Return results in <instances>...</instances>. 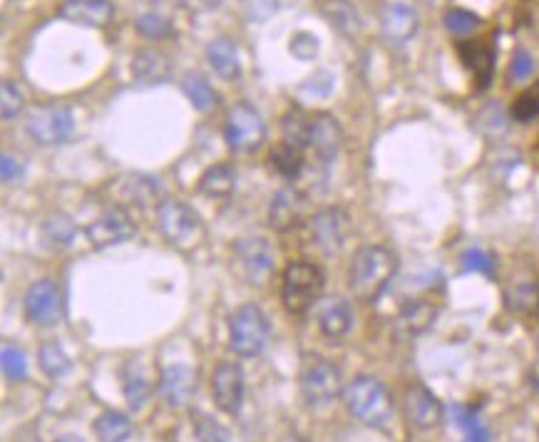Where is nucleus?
Wrapping results in <instances>:
<instances>
[{
	"mask_svg": "<svg viewBox=\"0 0 539 442\" xmlns=\"http://www.w3.org/2000/svg\"><path fill=\"white\" fill-rule=\"evenodd\" d=\"M395 274H398V256L388 246H363L356 251L348 269V289L358 301L373 303L383 296Z\"/></svg>",
	"mask_w": 539,
	"mask_h": 442,
	"instance_id": "obj_1",
	"label": "nucleus"
},
{
	"mask_svg": "<svg viewBox=\"0 0 539 442\" xmlns=\"http://www.w3.org/2000/svg\"><path fill=\"white\" fill-rule=\"evenodd\" d=\"M343 400H346L348 413L371 428H383L393 415V398H390L388 388L373 375L353 378L343 390Z\"/></svg>",
	"mask_w": 539,
	"mask_h": 442,
	"instance_id": "obj_2",
	"label": "nucleus"
},
{
	"mask_svg": "<svg viewBox=\"0 0 539 442\" xmlns=\"http://www.w3.org/2000/svg\"><path fill=\"white\" fill-rule=\"evenodd\" d=\"M323 271L316 264L308 261H294L286 266L284 281H281V301H284L286 311L294 316H304L318 303L323 294Z\"/></svg>",
	"mask_w": 539,
	"mask_h": 442,
	"instance_id": "obj_3",
	"label": "nucleus"
},
{
	"mask_svg": "<svg viewBox=\"0 0 539 442\" xmlns=\"http://www.w3.org/2000/svg\"><path fill=\"white\" fill-rule=\"evenodd\" d=\"M269 321H266L264 311L254 303L236 308L229 318V346L236 356L241 358H256L264 353L266 343H269Z\"/></svg>",
	"mask_w": 539,
	"mask_h": 442,
	"instance_id": "obj_4",
	"label": "nucleus"
},
{
	"mask_svg": "<svg viewBox=\"0 0 539 442\" xmlns=\"http://www.w3.org/2000/svg\"><path fill=\"white\" fill-rule=\"evenodd\" d=\"M157 226L164 234V239L182 251L197 246V241L202 239L204 231L199 214L184 202H179V199H164V202H159Z\"/></svg>",
	"mask_w": 539,
	"mask_h": 442,
	"instance_id": "obj_5",
	"label": "nucleus"
},
{
	"mask_svg": "<svg viewBox=\"0 0 539 442\" xmlns=\"http://www.w3.org/2000/svg\"><path fill=\"white\" fill-rule=\"evenodd\" d=\"M343 375L338 366H333L326 358H308L301 373V395L311 408H323V405H331L333 400H338V395H343Z\"/></svg>",
	"mask_w": 539,
	"mask_h": 442,
	"instance_id": "obj_6",
	"label": "nucleus"
},
{
	"mask_svg": "<svg viewBox=\"0 0 539 442\" xmlns=\"http://www.w3.org/2000/svg\"><path fill=\"white\" fill-rule=\"evenodd\" d=\"M224 140L234 152H256L266 140L264 117L249 102H236L227 115Z\"/></svg>",
	"mask_w": 539,
	"mask_h": 442,
	"instance_id": "obj_7",
	"label": "nucleus"
},
{
	"mask_svg": "<svg viewBox=\"0 0 539 442\" xmlns=\"http://www.w3.org/2000/svg\"><path fill=\"white\" fill-rule=\"evenodd\" d=\"M73 130V110H68V107L63 105L35 107L33 115L28 117V125H25V132L43 147L63 145V142L73 135Z\"/></svg>",
	"mask_w": 539,
	"mask_h": 442,
	"instance_id": "obj_8",
	"label": "nucleus"
},
{
	"mask_svg": "<svg viewBox=\"0 0 539 442\" xmlns=\"http://www.w3.org/2000/svg\"><path fill=\"white\" fill-rule=\"evenodd\" d=\"M105 197L117 209L130 207H150L159 199V182L147 174H120L105 187Z\"/></svg>",
	"mask_w": 539,
	"mask_h": 442,
	"instance_id": "obj_9",
	"label": "nucleus"
},
{
	"mask_svg": "<svg viewBox=\"0 0 539 442\" xmlns=\"http://www.w3.org/2000/svg\"><path fill=\"white\" fill-rule=\"evenodd\" d=\"M85 234L92 249H107V246H117L122 241L132 239L137 234V224L127 209L112 207L92 221L85 229Z\"/></svg>",
	"mask_w": 539,
	"mask_h": 442,
	"instance_id": "obj_10",
	"label": "nucleus"
},
{
	"mask_svg": "<svg viewBox=\"0 0 539 442\" xmlns=\"http://www.w3.org/2000/svg\"><path fill=\"white\" fill-rule=\"evenodd\" d=\"M234 261L241 276L249 281H264L274 271V251L261 236H246L234 244Z\"/></svg>",
	"mask_w": 539,
	"mask_h": 442,
	"instance_id": "obj_11",
	"label": "nucleus"
},
{
	"mask_svg": "<svg viewBox=\"0 0 539 442\" xmlns=\"http://www.w3.org/2000/svg\"><path fill=\"white\" fill-rule=\"evenodd\" d=\"M63 313V301H60V289L55 281L43 279L33 284L25 294V316L35 326H55Z\"/></svg>",
	"mask_w": 539,
	"mask_h": 442,
	"instance_id": "obj_12",
	"label": "nucleus"
},
{
	"mask_svg": "<svg viewBox=\"0 0 539 442\" xmlns=\"http://www.w3.org/2000/svg\"><path fill=\"white\" fill-rule=\"evenodd\" d=\"M212 393L222 413L239 415L244 405V370L231 361L219 363L212 375Z\"/></svg>",
	"mask_w": 539,
	"mask_h": 442,
	"instance_id": "obj_13",
	"label": "nucleus"
},
{
	"mask_svg": "<svg viewBox=\"0 0 539 442\" xmlns=\"http://www.w3.org/2000/svg\"><path fill=\"white\" fill-rule=\"evenodd\" d=\"M405 418L413 428L418 430H433L438 428L440 420H443V403L435 398V393H430V388H425L423 383H413L405 390Z\"/></svg>",
	"mask_w": 539,
	"mask_h": 442,
	"instance_id": "obj_14",
	"label": "nucleus"
},
{
	"mask_svg": "<svg viewBox=\"0 0 539 442\" xmlns=\"http://www.w3.org/2000/svg\"><path fill=\"white\" fill-rule=\"evenodd\" d=\"M348 217L341 209H321L311 219V239L326 256L338 254L346 244Z\"/></svg>",
	"mask_w": 539,
	"mask_h": 442,
	"instance_id": "obj_15",
	"label": "nucleus"
},
{
	"mask_svg": "<svg viewBox=\"0 0 539 442\" xmlns=\"http://www.w3.org/2000/svg\"><path fill=\"white\" fill-rule=\"evenodd\" d=\"M343 147V130L336 117L328 112H318L311 117V132H308V149L318 162L328 164L338 157Z\"/></svg>",
	"mask_w": 539,
	"mask_h": 442,
	"instance_id": "obj_16",
	"label": "nucleus"
},
{
	"mask_svg": "<svg viewBox=\"0 0 539 442\" xmlns=\"http://www.w3.org/2000/svg\"><path fill=\"white\" fill-rule=\"evenodd\" d=\"M458 55L467 70L477 92H485L495 77V48L487 40H462L458 43Z\"/></svg>",
	"mask_w": 539,
	"mask_h": 442,
	"instance_id": "obj_17",
	"label": "nucleus"
},
{
	"mask_svg": "<svg viewBox=\"0 0 539 442\" xmlns=\"http://www.w3.org/2000/svg\"><path fill=\"white\" fill-rule=\"evenodd\" d=\"M420 28L418 10L403 0H393L381 13V33L390 45H405Z\"/></svg>",
	"mask_w": 539,
	"mask_h": 442,
	"instance_id": "obj_18",
	"label": "nucleus"
},
{
	"mask_svg": "<svg viewBox=\"0 0 539 442\" xmlns=\"http://www.w3.org/2000/svg\"><path fill=\"white\" fill-rule=\"evenodd\" d=\"M199 380L189 366H169L159 375V393L169 408H182L197 395Z\"/></svg>",
	"mask_w": 539,
	"mask_h": 442,
	"instance_id": "obj_19",
	"label": "nucleus"
},
{
	"mask_svg": "<svg viewBox=\"0 0 539 442\" xmlns=\"http://www.w3.org/2000/svg\"><path fill=\"white\" fill-rule=\"evenodd\" d=\"M306 212H308V202L304 194L286 187V189H281L274 199H271L269 224L274 226L276 231L284 234V231L296 229V226L306 219Z\"/></svg>",
	"mask_w": 539,
	"mask_h": 442,
	"instance_id": "obj_20",
	"label": "nucleus"
},
{
	"mask_svg": "<svg viewBox=\"0 0 539 442\" xmlns=\"http://www.w3.org/2000/svg\"><path fill=\"white\" fill-rule=\"evenodd\" d=\"M60 15L87 28H105L115 15V5L110 0H65Z\"/></svg>",
	"mask_w": 539,
	"mask_h": 442,
	"instance_id": "obj_21",
	"label": "nucleus"
},
{
	"mask_svg": "<svg viewBox=\"0 0 539 442\" xmlns=\"http://www.w3.org/2000/svg\"><path fill=\"white\" fill-rule=\"evenodd\" d=\"M435 316H438V306L435 303H430L428 298H413V301H408L400 308L398 318H395V328L403 336H420V333H425L433 326Z\"/></svg>",
	"mask_w": 539,
	"mask_h": 442,
	"instance_id": "obj_22",
	"label": "nucleus"
},
{
	"mask_svg": "<svg viewBox=\"0 0 539 442\" xmlns=\"http://www.w3.org/2000/svg\"><path fill=\"white\" fill-rule=\"evenodd\" d=\"M318 326H321V333L331 341H341L353 326V311L348 306V301L343 298L333 296L326 298L321 303V311H318Z\"/></svg>",
	"mask_w": 539,
	"mask_h": 442,
	"instance_id": "obj_23",
	"label": "nucleus"
},
{
	"mask_svg": "<svg viewBox=\"0 0 539 442\" xmlns=\"http://www.w3.org/2000/svg\"><path fill=\"white\" fill-rule=\"evenodd\" d=\"M132 75L142 85H162L172 75V63H169V58L162 50H140L132 58Z\"/></svg>",
	"mask_w": 539,
	"mask_h": 442,
	"instance_id": "obj_24",
	"label": "nucleus"
},
{
	"mask_svg": "<svg viewBox=\"0 0 539 442\" xmlns=\"http://www.w3.org/2000/svg\"><path fill=\"white\" fill-rule=\"evenodd\" d=\"M207 60H209V65H212L214 73H217L219 77H224V80H236V77L241 75L239 50H236L234 40L231 38L219 35V38L209 40Z\"/></svg>",
	"mask_w": 539,
	"mask_h": 442,
	"instance_id": "obj_25",
	"label": "nucleus"
},
{
	"mask_svg": "<svg viewBox=\"0 0 539 442\" xmlns=\"http://www.w3.org/2000/svg\"><path fill=\"white\" fill-rule=\"evenodd\" d=\"M236 187V172L229 162H219L209 167L199 179V194L214 199H227Z\"/></svg>",
	"mask_w": 539,
	"mask_h": 442,
	"instance_id": "obj_26",
	"label": "nucleus"
},
{
	"mask_svg": "<svg viewBox=\"0 0 539 442\" xmlns=\"http://www.w3.org/2000/svg\"><path fill=\"white\" fill-rule=\"evenodd\" d=\"M100 442H125L132 435V420L120 410H105L92 425Z\"/></svg>",
	"mask_w": 539,
	"mask_h": 442,
	"instance_id": "obj_27",
	"label": "nucleus"
},
{
	"mask_svg": "<svg viewBox=\"0 0 539 442\" xmlns=\"http://www.w3.org/2000/svg\"><path fill=\"white\" fill-rule=\"evenodd\" d=\"M269 162L276 174L284 179H296L304 169V149L289 145V142H279L269 154Z\"/></svg>",
	"mask_w": 539,
	"mask_h": 442,
	"instance_id": "obj_28",
	"label": "nucleus"
},
{
	"mask_svg": "<svg viewBox=\"0 0 539 442\" xmlns=\"http://www.w3.org/2000/svg\"><path fill=\"white\" fill-rule=\"evenodd\" d=\"M182 90L199 112H212L214 107L219 105V95L214 92V87L209 85L202 75H194V73L184 75Z\"/></svg>",
	"mask_w": 539,
	"mask_h": 442,
	"instance_id": "obj_29",
	"label": "nucleus"
},
{
	"mask_svg": "<svg viewBox=\"0 0 539 442\" xmlns=\"http://www.w3.org/2000/svg\"><path fill=\"white\" fill-rule=\"evenodd\" d=\"M321 8L323 15H326L341 33L356 35L358 30H361V15H358V10L353 8L348 0H326Z\"/></svg>",
	"mask_w": 539,
	"mask_h": 442,
	"instance_id": "obj_30",
	"label": "nucleus"
},
{
	"mask_svg": "<svg viewBox=\"0 0 539 442\" xmlns=\"http://www.w3.org/2000/svg\"><path fill=\"white\" fill-rule=\"evenodd\" d=\"M75 224L65 214H53L43 221V241L50 249H68L75 241Z\"/></svg>",
	"mask_w": 539,
	"mask_h": 442,
	"instance_id": "obj_31",
	"label": "nucleus"
},
{
	"mask_svg": "<svg viewBox=\"0 0 539 442\" xmlns=\"http://www.w3.org/2000/svg\"><path fill=\"white\" fill-rule=\"evenodd\" d=\"M38 363L43 368V373L48 378H63L65 373L70 370V358L65 353V348L60 346L58 341H48L40 346L38 351Z\"/></svg>",
	"mask_w": 539,
	"mask_h": 442,
	"instance_id": "obj_32",
	"label": "nucleus"
},
{
	"mask_svg": "<svg viewBox=\"0 0 539 442\" xmlns=\"http://www.w3.org/2000/svg\"><path fill=\"white\" fill-rule=\"evenodd\" d=\"M281 130H284V142L304 149L308 147V132H311V117H306L299 107L289 110L281 120Z\"/></svg>",
	"mask_w": 539,
	"mask_h": 442,
	"instance_id": "obj_33",
	"label": "nucleus"
},
{
	"mask_svg": "<svg viewBox=\"0 0 539 442\" xmlns=\"http://www.w3.org/2000/svg\"><path fill=\"white\" fill-rule=\"evenodd\" d=\"M507 306L515 311H535L539 308V289L532 279H517L515 284L507 289Z\"/></svg>",
	"mask_w": 539,
	"mask_h": 442,
	"instance_id": "obj_34",
	"label": "nucleus"
},
{
	"mask_svg": "<svg viewBox=\"0 0 539 442\" xmlns=\"http://www.w3.org/2000/svg\"><path fill=\"white\" fill-rule=\"evenodd\" d=\"M189 418H192L194 435H197L199 442H229L231 440L229 430L224 428L217 418H212V415L202 413V410H192Z\"/></svg>",
	"mask_w": 539,
	"mask_h": 442,
	"instance_id": "obj_35",
	"label": "nucleus"
},
{
	"mask_svg": "<svg viewBox=\"0 0 539 442\" xmlns=\"http://www.w3.org/2000/svg\"><path fill=\"white\" fill-rule=\"evenodd\" d=\"M122 393H125L127 405H130L132 410H142L147 400H150L152 385L147 383L140 373H130V368H127L125 380H122Z\"/></svg>",
	"mask_w": 539,
	"mask_h": 442,
	"instance_id": "obj_36",
	"label": "nucleus"
},
{
	"mask_svg": "<svg viewBox=\"0 0 539 442\" xmlns=\"http://www.w3.org/2000/svg\"><path fill=\"white\" fill-rule=\"evenodd\" d=\"M443 23H445V28H448V33L470 35V33H475L477 28H480L482 18L480 15L470 13V10H465V8H450L448 13L443 15Z\"/></svg>",
	"mask_w": 539,
	"mask_h": 442,
	"instance_id": "obj_37",
	"label": "nucleus"
},
{
	"mask_svg": "<svg viewBox=\"0 0 539 442\" xmlns=\"http://www.w3.org/2000/svg\"><path fill=\"white\" fill-rule=\"evenodd\" d=\"M455 410H458V425L465 430V442H490V428H487L485 420H482L475 410Z\"/></svg>",
	"mask_w": 539,
	"mask_h": 442,
	"instance_id": "obj_38",
	"label": "nucleus"
},
{
	"mask_svg": "<svg viewBox=\"0 0 539 442\" xmlns=\"http://www.w3.org/2000/svg\"><path fill=\"white\" fill-rule=\"evenodd\" d=\"M539 117V82L527 87L512 105V120L515 122H532Z\"/></svg>",
	"mask_w": 539,
	"mask_h": 442,
	"instance_id": "obj_39",
	"label": "nucleus"
},
{
	"mask_svg": "<svg viewBox=\"0 0 539 442\" xmlns=\"http://www.w3.org/2000/svg\"><path fill=\"white\" fill-rule=\"evenodd\" d=\"M135 28H137V33L145 35V38H150V40H164L174 33V25L159 13L140 15L135 23Z\"/></svg>",
	"mask_w": 539,
	"mask_h": 442,
	"instance_id": "obj_40",
	"label": "nucleus"
},
{
	"mask_svg": "<svg viewBox=\"0 0 539 442\" xmlns=\"http://www.w3.org/2000/svg\"><path fill=\"white\" fill-rule=\"evenodd\" d=\"M23 107L25 97L23 92H20V87L15 85L13 80H3V85H0V115H3V120L18 117L20 112H23Z\"/></svg>",
	"mask_w": 539,
	"mask_h": 442,
	"instance_id": "obj_41",
	"label": "nucleus"
},
{
	"mask_svg": "<svg viewBox=\"0 0 539 442\" xmlns=\"http://www.w3.org/2000/svg\"><path fill=\"white\" fill-rule=\"evenodd\" d=\"M0 363H3L5 378L25 380V375H28V356H25L20 348L5 346L3 356H0Z\"/></svg>",
	"mask_w": 539,
	"mask_h": 442,
	"instance_id": "obj_42",
	"label": "nucleus"
},
{
	"mask_svg": "<svg viewBox=\"0 0 539 442\" xmlns=\"http://www.w3.org/2000/svg\"><path fill=\"white\" fill-rule=\"evenodd\" d=\"M284 0H244V15L251 23H264L271 15L279 13Z\"/></svg>",
	"mask_w": 539,
	"mask_h": 442,
	"instance_id": "obj_43",
	"label": "nucleus"
},
{
	"mask_svg": "<svg viewBox=\"0 0 539 442\" xmlns=\"http://www.w3.org/2000/svg\"><path fill=\"white\" fill-rule=\"evenodd\" d=\"M289 50H291V55H294L296 60H301V63H308V60L316 58L318 50H321V45H318L316 35L296 33L294 38H291Z\"/></svg>",
	"mask_w": 539,
	"mask_h": 442,
	"instance_id": "obj_44",
	"label": "nucleus"
},
{
	"mask_svg": "<svg viewBox=\"0 0 539 442\" xmlns=\"http://www.w3.org/2000/svg\"><path fill=\"white\" fill-rule=\"evenodd\" d=\"M532 73H535V58H532L527 50H515V55H512V63L510 70H507V75H510L512 82H525L530 80Z\"/></svg>",
	"mask_w": 539,
	"mask_h": 442,
	"instance_id": "obj_45",
	"label": "nucleus"
},
{
	"mask_svg": "<svg viewBox=\"0 0 539 442\" xmlns=\"http://www.w3.org/2000/svg\"><path fill=\"white\" fill-rule=\"evenodd\" d=\"M462 269L465 271H480V274L490 276L492 271H495V261H492V256L487 254V251L482 249H470L462 254Z\"/></svg>",
	"mask_w": 539,
	"mask_h": 442,
	"instance_id": "obj_46",
	"label": "nucleus"
},
{
	"mask_svg": "<svg viewBox=\"0 0 539 442\" xmlns=\"http://www.w3.org/2000/svg\"><path fill=\"white\" fill-rule=\"evenodd\" d=\"M0 169H3V182L5 184H13V182H18L20 177H23V167H20L18 159H13L10 154H3V159H0Z\"/></svg>",
	"mask_w": 539,
	"mask_h": 442,
	"instance_id": "obj_47",
	"label": "nucleus"
},
{
	"mask_svg": "<svg viewBox=\"0 0 539 442\" xmlns=\"http://www.w3.org/2000/svg\"><path fill=\"white\" fill-rule=\"evenodd\" d=\"M279 442H308L306 438H301V435H296V433H291V435H286L284 440H279Z\"/></svg>",
	"mask_w": 539,
	"mask_h": 442,
	"instance_id": "obj_48",
	"label": "nucleus"
},
{
	"mask_svg": "<svg viewBox=\"0 0 539 442\" xmlns=\"http://www.w3.org/2000/svg\"><path fill=\"white\" fill-rule=\"evenodd\" d=\"M55 442H85V440L77 438V435H63V438H58Z\"/></svg>",
	"mask_w": 539,
	"mask_h": 442,
	"instance_id": "obj_49",
	"label": "nucleus"
},
{
	"mask_svg": "<svg viewBox=\"0 0 539 442\" xmlns=\"http://www.w3.org/2000/svg\"><path fill=\"white\" fill-rule=\"evenodd\" d=\"M204 5H207V8H217L219 3H222V0H202Z\"/></svg>",
	"mask_w": 539,
	"mask_h": 442,
	"instance_id": "obj_50",
	"label": "nucleus"
}]
</instances>
